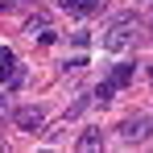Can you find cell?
Here are the masks:
<instances>
[{
    "label": "cell",
    "instance_id": "obj_6",
    "mask_svg": "<svg viewBox=\"0 0 153 153\" xmlns=\"http://www.w3.org/2000/svg\"><path fill=\"white\" fill-rule=\"evenodd\" d=\"M103 145V137H100V128H87L83 137H79V149H100Z\"/></svg>",
    "mask_w": 153,
    "mask_h": 153
},
{
    "label": "cell",
    "instance_id": "obj_8",
    "mask_svg": "<svg viewBox=\"0 0 153 153\" xmlns=\"http://www.w3.org/2000/svg\"><path fill=\"white\" fill-rule=\"evenodd\" d=\"M46 25H50V17H46V13H33V17L25 21V29H29V33H33V29H46Z\"/></svg>",
    "mask_w": 153,
    "mask_h": 153
},
{
    "label": "cell",
    "instance_id": "obj_9",
    "mask_svg": "<svg viewBox=\"0 0 153 153\" xmlns=\"http://www.w3.org/2000/svg\"><path fill=\"white\" fill-rule=\"evenodd\" d=\"M112 91H116V87H112V83H100V91H95V95H91V100H100V103H108V100H112Z\"/></svg>",
    "mask_w": 153,
    "mask_h": 153
},
{
    "label": "cell",
    "instance_id": "obj_3",
    "mask_svg": "<svg viewBox=\"0 0 153 153\" xmlns=\"http://www.w3.org/2000/svg\"><path fill=\"white\" fill-rule=\"evenodd\" d=\"M13 120H17V128H25V132H37L42 128V108H17Z\"/></svg>",
    "mask_w": 153,
    "mask_h": 153
},
{
    "label": "cell",
    "instance_id": "obj_1",
    "mask_svg": "<svg viewBox=\"0 0 153 153\" xmlns=\"http://www.w3.org/2000/svg\"><path fill=\"white\" fill-rule=\"evenodd\" d=\"M132 42H137V21L132 17H120L103 29V50H112V54H124Z\"/></svg>",
    "mask_w": 153,
    "mask_h": 153
},
{
    "label": "cell",
    "instance_id": "obj_4",
    "mask_svg": "<svg viewBox=\"0 0 153 153\" xmlns=\"http://www.w3.org/2000/svg\"><path fill=\"white\" fill-rule=\"evenodd\" d=\"M66 13H75V17H91V13H100L103 0H58Z\"/></svg>",
    "mask_w": 153,
    "mask_h": 153
},
{
    "label": "cell",
    "instance_id": "obj_2",
    "mask_svg": "<svg viewBox=\"0 0 153 153\" xmlns=\"http://www.w3.org/2000/svg\"><path fill=\"white\" fill-rule=\"evenodd\" d=\"M149 132H153V116H132V120L120 124V141L124 145H141Z\"/></svg>",
    "mask_w": 153,
    "mask_h": 153
},
{
    "label": "cell",
    "instance_id": "obj_11",
    "mask_svg": "<svg viewBox=\"0 0 153 153\" xmlns=\"http://www.w3.org/2000/svg\"><path fill=\"white\" fill-rule=\"evenodd\" d=\"M0 108H4V100H0Z\"/></svg>",
    "mask_w": 153,
    "mask_h": 153
},
{
    "label": "cell",
    "instance_id": "obj_12",
    "mask_svg": "<svg viewBox=\"0 0 153 153\" xmlns=\"http://www.w3.org/2000/svg\"><path fill=\"white\" fill-rule=\"evenodd\" d=\"M149 75H153V66H149Z\"/></svg>",
    "mask_w": 153,
    "mask_h": 153
},
{
    "label": "cell",
    "instance_id": "obj_5",
    "mask_svg": "<svg viewBox=\"0 0 153 153\" xmlns=\"http://www.w3.org/2000/svg\"><path fill=\"white\" fill-rule=\"evenodd\" d=\"M108 83H112V87H128V83H132V66H128V62H120V66L112 71V79H108Z\"/></svg>",
    "mask_w": 153,
    "mask_h": 153
},
{
    "label": "cell",
    "instance_id": "obj_7",
    "mask_svg": "<svg viewBox=\"0 0 153 153\" xmlns=\"http://www.w3.org/2000/svg\"><path fill=\"white\" fill-rule=\"evenodd\" d=\"M13 66H17V62H13V50H4V46H0V79L8 75Z\"/></svg>",
    "mask_w": 153,
    "mask_h": 153
},
{
    "label": "cell",
    "instance_id": "obj_10",
    "mask_svg": "<svg viewBox=\"0 0 153 153\" xmlns=\"http://www.w3.org/2000/svg\"><path fill=\"white\" fill-rule=\"evenodd\" d=\"M13 4H17V0H0V8H13Z\"/></svg>",
    "mask_w": 153,
    "mask_h": 153
}]
</instances>
